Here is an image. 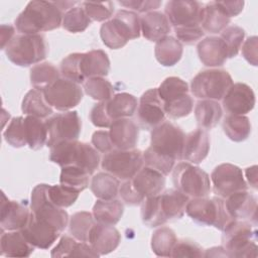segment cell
<instances>
[{
    "mask_svg": "<svg viewBox=\"0 0 258 258\" xmlns=\"http://www.w3.org/2000/svg\"><path fill=\"white\" fill-rule=\"evenodd\" d=\"M80 69L82 76L87 81L91 78L105 77L110 72V59L102 49H92L81 55Z\"/></svg>",
    "mask_w": 258,
    "mask_h": 258,
    "instance_id": "26",
    "label": "cell"
},
{
    "mask_svg": "<svg viewBox=\"0 0 258 258\" xmlns=\"http://www.w3.org/2000/svg\"><path fill=\"white\" fill-rule=\"evenodd\" d=\"M140 18L134 11L121 9L115 16L104 22L100 28L103 43L111 48L118 49L127 44L131 39L140 36Z\"/></svg>",
    "mask_w": 258,
    "mask_h": 258,
    "instance_id": "4",
    "label": "cell"
},
{
    "mask_svg": "<svg viewBox=\"0 0 258 258\" xmlns=\"http://www.w3.org/2000/svg\"><path fill=\"white\" fill-rule=\"evenodd\" d=\"M81 52H74L67 55L59 64V73L61 78L75 82L77 84L85 83L86 80L82 76L80 69V60H81Z\"/></svg>",
    "mask_w": 258,
    "mask_h": 258,
    "instance_id": "51",
    "label": "cell"
},
{
    "mask_svg": "<svg viewBox=\"0 0 258 258\" xmlns=\"http://www.w3.org/2000/svg\"><path fill=\"white\" fill-rule=\"evenodd\" d=\"M231 75L221 69L201 71L190 82L191 94L202 100H222L232 86Z\"/></svg>",
    "mask_w": 258,
    "mask_h": 258,
    "instance_id": "9",
    "label": "cell"
},
{
    "mask_svg": "<svg viewBox=\"0 0 258 258\" xmlns=\"http://www.w3.org/2000/svg\"><path fill=\"white\" fill-rule=\"evenodd\" d=\"M222 242L228 257H257V231L251 222L232 219L223 230Z\"/></svg>",
    "mask_w": 258,
    "mask_h": 258,
    "instance_id": "5",
    "label": "cell"
},
{
    "mask_svg": "<svg viewBox=\"0 0 258 258\" xmlns=\"http://www.w3.org/2000/svg\"><path fill=\"white\" fill-rule=\"evenodd\" d=\"M184 138L182 129L169 121L153 128L150 133V146L143 152L145 166L164 175L169 174L175 161L182 159Z\"/></svg>",
    "mask_w": 258,
    "mask_h": 258,
    "instance_id": "1",
    "label": "cell"
},
{
    "mask_svg": "<svg viewBox=\"0 0 258 258\" xmlns=\"http://www.w3.org/2000/svg\"><path fill=\"white\" fill-rule=\"evenodd\" d=\"M165 111L157 88L149 89L142 94L137 108V118L145 129H153L164 122Z\"/></svg>",
    "mask_w": 258,
    "mask_h": 258,
    "instance_id": "16",
    "label": "cell"
},
{
    "mask_svg": "<svg viewBox=\"0 0 258 258\" xmlns=\"http://www.w3.org/2000/svg\"><path fill=\"white\" fill-rule=\"evenodd\" d=\"M224 110L232 115H245L255 106V94L244 83H233L223 97Z\"/></svg>",
    "mask_w": 258,
    "mask_h": 258,
    "instance_id": "17",
    "label": "cell"
},
{
    "mask_svg": "<svg viewBox=\"0 0 258 258\" xmlns=\"http://www.w3.org/2000/svg\"><path fill=\"white\" fill-rule=\"evenodd\" d=\"M119 194L122 198V200L129 206H137L141 204L144 199L138 195V192L134 189V187L131 184L130 179L125 180L119 188Z\"/></svg>",
    "mask_w": 258,
    "mask_h": 258,
    "instance_id": "59",
    "label": "cell"
},
{
    "mask_svg": "<svg viewBox=\"0 0 258 258\" xmlns=\"http://www.w3.org/2000/svg\"><path fill=\"white\" fill-rule=\"evenodd\" d=\"M31 215V210L26 203L11 201L2 192L0 226L1 231H17L22 230Z\"/></svg>",
    "mask_w": 258,
    "mask_h": 258,
    "instance_id": "18",
    "label": "cell"
},
{
    "mask_svg": "<svg viewBox=\"0 0 258 258\" xmlns=\"http://www.w3.org/2000/svg\"><path fill=\"white\" fill-rule=\"evenodd\" d=\"M44 98L49 106L58 111H70L83 99V90L75 82L59 78L43 90Z\"/></svg>",
    "mask_w": 258,
    "mask_h": 258,
    "instance_id": "13",
    "label": "cell"
},
{
    "mask_svg": "<svg viewBox=\"0 0 258 258\" xmlns=\"http://www.w3.org/2000/svg\"><path fill=\"white\" fill-rule=\"evenodd\" d=\"M176 242V235L171 228L160 227L151 236V249L156 256L170 257Z\"/></svg>",
    "mask_w": 258,
    "mask_h": 258,
    "instance_id": "40",
    "label": "cell"
},
{
    "mask_svg": "<svg viewBox=\"0 0 258 258\" xmlns=\"http://www.w3.org/2000/svg\"><path fill=\"white\" fill-rule=\"evenodd\" d=\"M210 137L205 129L198 128L185 135L182 151V159L198 164L201 163L209 154Z\"/></svg>",
    "mask_w": 258,
    "mask_h": 258,
    "instance_id": "24",
    "label": "cell"
},
{
    "mask_svg": "<svg viewBox=\"0 0 258 258\" xmlns=\"http://www.w3.org/2000/svg\"><path fill=\"white\" fill-rule=\"evenodd\" d=\"M63 12L55 2L30 1L16 17L14 24L20 34H40L58 28L62 22Z\"/></svg>",
    "mask_w": 258,
    "mask_h": 258,
    "instance_id": "2",
    "label": "cell"
},
{
    "mask_svg": "<svg viewBox=\"0 0 258 258\" xmlns=\"http://www.w3.org/2000/svg\"><path fill=\"white\" fill-rule=\"evenodd\" d=\"M90 188L98 200H113L119 192L120 180L107 171L98 172L92 177Z\"/></svg>",
    "mask_w": 258,
    "mask_h": 258,
    "instance_id": "36",
    "label": "cell"
},
{
    "mask_svg": "<svg viewBox=\"0 0 258 258\" xmlns=\"http://www.w3.org/2000/svg\"><path fill=\"white\" fill-rule=\"evenodd\" d=\"M170 257H183L195 258L204 257V249L195 241L188 239L177 240L175 246L172 249Z\"/></svg>",
    "mask_w": 258,
    "mask_h": 258,
    "instance_id": "54",
    "label": "cell"
},
{
    "mask_svg": "<svg viewBox=\"0 0 258 258\" xmlns=\"http://www.w3.org/2000/svg\"><path fill=\"white\" fill-rule=\"evenodd\" d=\"M90 119L93 125L100 128H108L113 123L107 113L106 102H99L94 105L90 113Z\"/></svg>",
    "mask_w": 258,
    "mask_h": 258,
    "instance_id": "56",
    "label": "cell"
},
{
    "mask_svg": "<svg viewBox=\"0 0 258 258\" xmlns=\"http://www.w3.org/2000/svg\"><path fill=\"white\" fill-rule=\"evenodd\" d=\"M59 183L74 191L81 194L89 186L90 174L78 166H63L60 170Z\"/></svg>",
    "mask_w": 258,
    "mask_h": 258,
    "instance_id": "42",
    "label": "cell"
},
{
    "mask_svg": "<svg viewBox=\"0 0 258 258\" xmlns=\"http://www.w3.org/2000/svg\"><path fill=\"white\" fill-rule=\"evenodd\" d=\"M174 33L176 39L181 44H194L205 35V31L203 30L201 25L176 27L174 28Z\"/></svg>",
    "mask_w": 258,
    "mask_h": 258,
    "instance_id": "55",
    "label": "cell"
},
{
    "mask_svg": "<svg viewBox=\"0 0 258 258\" xmlns=\"http://www.w3.org/2000/svg\"><path fill=\"white\" fill-rule=\"evenodd\" d=\"M185 213L197 224L213 226L223 231L232 218L228 215L225 202L221 198H194L188 201Z\"/></svg>",
    "mask_w": 258,
    "mask_h": 258,
    "instance_id": "7",
    "label": "cell"
},
{
    "mask_svg": "<svg viewBox=\"0 0 258 258\" xmlns=\"http://www.w3.org/2000/svg\"><path fill=\"white\" fill-rule=\"evenodd\" d=\"M220 37L226 44L228 58H232L238 54L242 46L245 37V31L238 25H229L221 32Z\"/></svg>",
    "mask_w": 258,
    "mask_h": 258,
    "instance_id": "49",
    "label": "cell"
},
{
    "mask_svg": "<svg viewBox=\"0 0 258 258\" xmlns=\"http://www.w3.org/2000/svg\"><path fill=\"white\" fill-rule=\"evenodd\" d=\"M48 185L46 183H39L32 189L30 200L31 215L36 220L45 222L62 232L69 225L70 218L67 211L50 201Z\"/></svg>",
    "mask_w": 258,
    "mask_h": 258,
    "instance_id": "10",
    "label": "cell"
},
{
    "mask_svg": "<svg viewBox=\"0 0 258 258\" xmlns=\"http://www.w3.org/2000/svg\"><path fill=\"white\" fill-rule=\"evenodd\" d=\"M49 160L59 166H78L92 175L101 162L99 151L89 143L74 141L59 142L50 147Z\"/></svg>",
    "mask_w": 258,
    "mask_h": 258,
    "instance_id": "3",
    "label": "cell"
},
{
    "mask_svg": "<svg viewBox=\"0 0 258 258\" xmlns=\"http://www.w3.org/2000/svg\"><path fill=\"white\" fill-rule=\"evenodd\" d=\"M204 6L198 1L173 0L165 5V15L173 28L201 25Z\"/></svg>",
    "mask_w": 258,
    "mask_h": 258,
    "instance_id": "15",
    "label": "cell"
},
{
    "mask_svg": "<svg viewBox=\"0 0 258 258\" xmlns=\"http://www.w3.org/2000/svg\"><path fill=\"white\" fill-rule=\"evenodd\" d=\"M231 18L221 9L217 1L209 2L204 6L201 26L204 31L210 33H221L229 23Z\"/></svg>",
    "mask_w": 258,
    "mask_h": 258,
    "instance_id": "33",
    "label": "cell"
},
{
    "mask_svg": "<svg viewBox=\"0 0 258 258\" xmlns=\"http://www.w3.org/2000/svg\"><path fill=\"white\" fill-rule=\"evenodd\" d=\"M183 52L182 44L173 36L167 35L158 40L154 47L156 60L163 67H172L176 64Z\"/></svg>",
    "mask_w": 258,
    "mask_h": 258,
    "instance_id": "32",
    "label": "cell"
},
{
    "mask_svg": "<svg viewBox=\"0 0 258 258\" xmlns=\"http://www.w3.org/2000/svg\"><path fill=\"white\" fill-rule=\"evenodd\" d=\"M137 107L136 97L129 93L115 94L109 101H106V110L113 122L133 116Z\"/></svg>",
    "mask_w": 258,
    "mask_h": 258,
    "instance_id": "31",
    "label": "cell"
},
{
    "mask_svg": "<svg viewBox=\"0 0 258 258\" xmlns=\"http://www.w3.org/2000/svg\"><path fill=\"white\" fill-rule=\"evenodd\" d=\"M7 58L18 67H29L43 60L48 45L42 34H17L5 47Z\"/></svg>",
    "mask_w": 258,
    "mask_h": 258,
    "instance_id": "6",
    "label": "cell"
},
{
    "mask_svg": "<svg viewBox=\"0 0 258 258\" xmlns=\"http://www.w3.org/2000/svg\"><path fill=\"white\" fill-rule=\"evenodd\" d=\"M245 174L249 184L256 189L257 188V165L247 167L245 170Z\"/></svg>",
    "mask_w": 258,
    "mask_h": 258,
    "instance_id": "63",
    "label": "cell"
},
{
    "mask_svg": "<svg viewBox=\"0 0 258 258\" xmlns=\"http://www.w3.org/2000/svg\"><path fill=\"white\" fill-rule=\"evenodd\" d=\"M157 91L161 101L164 103L173 98L188 94V85L180 78L168 77L159 85Z\"/></svg>",
    "mask_w": 258,
    "mask_h": 258,
    "instance_id": "47",
    "label": "cell"
},
{
    "mask_svg": "<svg viewBox=\"0 0 258 258\" xmlns=\"http://www.w3.org/2000/svg\"><path fill=\"white\" fill-rule=\"evenodd\" d=\"M121 242L120 232L112 225L95 223L92 227L88 243L101 256L114 251Z\"/></svg>",
    "mask_w": 258,
    "mask_h": 258,
    "instance_id": "21",
    "label": "cell"
},
{
    "mask_svg": "<svg viewBox=\"0 0 258 258\" xmlns=\"http://www.w3.org/2000/svg\"><path fill=\"white\" fill-rule=\"evenodd\" d=\"M210 179L213 183L214 192L221 199H226L234 192L248 188L242 169L232 163L217 165L212 171Z\"/></svg>",
    "mask_w": 258,
    "mask_h": 258,
    "instance_id": "14",
    "label": "cell"
},
{
    "mask_svg": "<svg viewBox=\"0 0 258 258\" xmlns=\"http://www.w3.org/2000/svg\"><path fill=\"white\" fill-rule=\"evenodd\" d=\"M197 50L200 60L206 67H221L228 58L226 44L220 36L204 38L198 43Z\"/></svg>",
    "mask_w": 258,
    "mask_h": 258,
    "instance_id": "25",
    "label": "cell"
},
{
    "mask_svg": "<svg viewBox=\"0 0 258 258\" xmlns=\"http://www.w3.org/2000/svg\"><path fill=\"white\" fill-rule=\"evenodd\" d=\"M131 184L144 200L161 194L165 186V175L148 167H142L131 179Z\"/></svg>",
    "mask_w": 258,
    "mask_h": 258,
    "instance_id": "22",
    "label": "cell"
},
{
    "mask_svg": "<svg viewBox=\"0 0 258 258\" xmlns=\"http://www.w3.org/2000/svg\"><path fill=\"white\" fill-rule=\"evenodd\" d=\"M50 256L58 257H99L100 255L88 242L78 241L76 238L63 235L58 244L51 250Z\"/></svg>",
    "mask_w": 258,
    "mask_h": 258,
    "instance_id": "30",
    "label": "cell"
},
{
    "mask_svg": "<svg viewBox=\"0 0 258 258\" xmlns=\"http://www.w3.org/2000/svg\"><path fill=\"white\" fill-rule=\"evenodd\" d=\"M109 135L115 149H134L138 142L139 128L128 118L114 121L109 127Z\"/></svg>",
    "mask_w": 258,
    "mask_h": 258,
    "instance_id": "23",
    "label": "cell"
},
{
    "mask_svg": "<svg viewBox=\"0 0 258 258\" xmlns=\"http://www.w3.org/2000/svg\"><path fill=\"white\" fill-rule=\"evenodd\" d=\"M59 78V71L51 62H39L30 69V83L35 89L44 90Z\"/></svg>",
    "mask_w": 258,
    "mask_h": 258,
    "instance_id": "41",
    "label": "cell"
},
{
    "mask_svg": "<svg viewBox=\"0 0 258 258\" xmlns=\"http://www.w3.org/2000/svg\"><path fill=\"white\" fill-rule=\"evenodd\" d=\"M0 250L2 256L7 257H29L34 247L26 240L20 230L1 231Z\"/></svg>",
    "mask_w": 258,
    "mask_h": 258,
    "instance_id": "28",
    "label": "cell"
},
{
    "mask_svg": "<svg viewBox=\"0 0 258 258\" xmlns=\"http://www.w3.org/2000/svg\"><path fill=\"white\" fill-rule=\"evenodd\" d=\"M217 256L218 257H228L223 246L213 247L211 249L206 250V252L204 253V257H217Z\"/></svg>",
    "mask_w": 258,
    "mask_h": 258,
    "instance_id": "64",
    "label": "cell"
},
{
    "mask_svg": "<svg viewBox=\"0 0 258 258\" xmlns=\"http://www.w3.org/2000/svg\"><path fill=\"white\" fill-rule=\"evenodd\" d=\"M223 130L230 140L242 142L250 136L251 123L245 115L229 114L223 121Z\"/></svg>",
    "mask_w": 258,
    "mask_h": 258,
    "instance_id": "39",
    "label": "cell"
},
{
    "mask_svg": "<svg viewBox=\"0 0 258 258\" xmlns=\"http://www.w3.org/2000/svg\"><path fill=\"white\" fill-rule=\"evenodd\" d=\"M91 142H92V145L99 152H102L104 154L112 151L113 149H115L112 142H111L109 131H106V130L95 131L92 135Z\"/></svg>",
    "mask_w": 258,
    "mask_h": 258,
    "instance_id": "57",
    "label": "cell"
},
{
    "mask_svg": "<svg viewBox=\"0 0 258 258\" xmlns=\"http://www.w3.org/2000/svg\"><path fill=\"white\" fill-rule=\"evenodd\" d=\"M24 129L27 145L30 149L39 150L47 142L48 131L45 121L42 119L27 115L24 118Z\"/></svg>",
    "mask_w": 258,
    "mask_h": 258,
    "instance_id": "38",
    "label": "cell"
},
{
    "mask_svg": "<svg viewBox=\"0 0 258 258\" xmlns=\"http://www.w3.org/2000/svg\"><path fill=\"white\" fill-rule=\"evenodd\" d=\"M223 115V110L218 101L200 100L195 107V117L202 129L214 128Z\"/></svg>",
    "mask_w": 258,
    "mask_h": 258,
    "instance_id": "37",
    "label": "cell"
},
{
    "mask_svg": "<svg viewBox=\"0 0 258 258\" xmlns=\"http://www.w3.org/2000/svg\"><path fill=\"white\" fill-rule=\"evenodd\" d=\"M165 114L171 119H178L189 115L194 108V100L188 95H182L163 103Z\"/></svg>",
    "mask_w": 258,
    "mask_h": 258,
    "instance_id": "48",
    "label": "cell"
},
{
    "mask_svg": "<svg viewBox=\"0 0 258 258\" xmlns=\"http://www.w3.org/2000/svg\"><path fill=\"white\" fill-rule=\"evenodd\" d=\"M257 36H251L246 39L242 46L244 58L252 66H257Z\"/></svg>",
    "mask_w": 258,
    "mask_h": 258,
    "instance_id": "60",
    "label": "cell"
},
{
    "mask_svg": "<svg viewBox=\"0 0 258 258\" xmlns=\"http://www.w3.org/2000/svg\"><path fill=\"white\" fill-rule=\"evenodd\" d=\"M143 152L138 149H113L105 153L101 166L119 179H131L143 167Z\"/></svg>",
    "mask_w": 258,
    "mask_h": 258,
    "instance_id": "11",
    "label": "cell"
},
{
    "mask_svg": "<svg viewBox=\"0 0 258 258\" xmlns=\"http://www.w3.org/2000/svg\"><path fill=\"white\" fill-rule=\"evenodd\" d=\"M15 36V28L9 24L1 25V48L4 50L7 44Z\"/></svg>",
    "mask_w": 258,
    "mask_h": 258,
    "instance_id": "62",
    "label": "cell"
},
{
    "mask_svg": "<svg viewBox=\"0 0 258 258\" xmlns=\"http://www.w3.org/2000/svg\"><path fill=\"white\" fill-rule=\"evenodd\" d=\"M84 90L89 97L99 102L109 101L114 96L112 84L102 77L88 79L84 83Z\"/></svg>",
    "mask_w": 258,
    "mask_h": 258,
    "instance_id": "46",
    "label": "cell"
},
{
    "mask_svg": "<svg viewBox=\"0 0 258 258\" xmlns=\"http://www.w3.org/2000/svg\"><path fill=\"white\" fill-rule=\"evenodd\" d=\"M79 192L74 191L63 185L54 184L48 185V197L50 201L59 208H68L76 203L79 198Z\"/></svg>",
    "mask_w": 258,
    "mask_h": 258,
    "instance_id": "52",
    "label": "cell"
},
{
    "mask_svg": "<svg viewBox=\"0 0 258 258\" xmlns=\"http://www.w3.org/2000/svg\"><path fill=\"white\" fill-rule=\"evenodd\" d=\"M189 198L181 191L174 189H167L159 195V205L163 218L166 222L180 219L185 213L186 205Z\"/></svg>",
    "mask_w": 258,
    "mask_h": 258,
    "instance_id": "29",
    "label": "cell"
},
{
    "mask_svg": "<svg viewBox=\"0 0 258 258\" xmlns=\"http://www.w3.org/2000/svg\"><path fill=\"white\" fill-rule=\"evenodd\" d=\"M124 213L123 204L118 200H98L93 207V217L97 223L116 225Z\"/></svg>",
    "mask_w": 258,
    "mask_h": 258,
    "instance_id": "34",
    "label": "cell"
},
{
    "mask_svg": "<svg viewBox=\"0 0 258 258\" xmlns=\"http://www.w3.org/2000/svg\"><path fill=\"white\" fill-rule=\"evenodd\" d=\"M221 9L231 18L239 15L244 7V1H217Z\"/></svg>",
    "mask_w": 258,
    "mask_h": 258,
    "instance_id": "61",
    "label": "cell"
},
{
    "mask_svg": "<svg viewBox=\"0 0 258 258\" xmlns=\"http://www.w3.org/2000/svg\"><path fill=\"white\" fill-rule=\"evenodd\" d=\"M120 5L130 8L137 12H151L157 9L161 5V1L157 0H129V1H119Z\"/></svg>",
    "mask_w": 258,
    "mask_h": 258,
    "instance_id": "58",
    "label": "cell"
},
{
    "mask_svg": "<svg viewBox=\"0 0 258 258\" xmlns=\"http://www.w3.org/2000/svg\"><path fill=\"white\" fill-rule=\"evenodd\" d=\"M45 123L48 131L46 142L48 147L63 141L78 140L81 134L82 122L77 111L57 113L48 118Z\"/></svg>",
    "mask_w": 258,
    "mask_h": 258,
    "instance_id": "12",
    "label": "cell"
},
{
    "mask_svg": "<svg viewBox=\"0 0 258 258\" xmlns=\"http://www.w3.org/2000/svg\"><path fill=\"white\" fill-rule=\"evenodd\" d=\"M95 223L92 213L86 211L77 212L69 220V232L78 241L88 242L90 231Z\"/></svg>",
    "mask_w": 258,
    "mask_h": 258,
    "instance_id": "43",
    "label": "cell"
},
{
    "mask_svg": "<svg viewBox=\"0 0 258 258\" xmlns=\"http://www.w3.org/2000/svg\"><path fill=\"white\" fill-rule=\"evenodd\" d=\"M159 195L146 198L142 202L141 219L143 224L150 228L159 227L166 223L160 210Z\"/></svg>",
    "mask_w": 258,
    "mask_h": 258,
    "instance_id": "45",
    "label": "cell"
},
{
    "mask_svg": "<svg viewBox=\"0 0 258 258\" xmlns=\"http://www.w3.org/2000/svg\"><path fill=\"white\" fill-rule=\"evenodd\" d=\"M225 208L228 215L234 220L253 222L256 225L257 199L247 190H241L226 198Z\"/></svg>",
    "mask_w": 258,
    "mask_h": 258,
    "instance_id": "19",
    "label": "cell"
},
{
    "mask_svg": "<svg viewBox=\"0 0 258 258\" xmlns=\"http://www.w3.org/2000/svg\"><path fill=\"white\" fill-rule=\"evenodd\" d=\"M142 35L149 41L157 42L170 32V23L165 14L159 11L147 12L140 17Z\"/></svg>",
    "mask_w": 258,
    "mask_h": 258,
    "instance_id": "27",
    "label": "cell"
},
{
    "mask_svg": "<svg viewBox=\"0 0 258 258\" xmlns=\"http://www.w3.org/2000/svg\"><path fill=\"white\" fill-rule=\"evenodd\" d=\"M172 181L174 187L188 198H204L211 192L209 174L187 161L179 162L173 167Z\"/></svg>",
    "mask_w": 258,
    "mask_h": 258,
    "instance_id": "8",
    "label": "cell"
},
{
    "mask_svg": "<svg viewBox=\"0 0 258 258\" xmlns=\"http://www.w3.org/2000/svg\"><path fill=\"white\" fill-rule=\"evenodd\" d=\"M21 110L25 115L34 116L40 119L47 118L53 113V108L48 105L44 98L43 90L35 88L25 94L22 100Z\"/></svg>",
    "mask_w": 258,
    "mask_h": 258,
    "instance_id": "35",
    "label": "cell"
},
{
    "mask_svg": "<svg viewBox=\"0 0 258 258\" xmlns=\"http://www.w3.org/2000/svg\"><path fill=\"white\" fill-rule=\"evenodd\" d=\"M20 231L34 248L39 249H48L61 233L55 227L36 220L32 215H30L26 226Z\"/></svg>",
    "mask_w": 258,
    "mask_h": 258,
    "instance_id": "20",
    "label": "cell"
},
{
    "mask_svg": "<svg viewBox=\"0 0 258 258\" xmlns=\"http://www.w3.org/2000/svg\"><path fill=\"white\" fill-rule=\"evenodd\" d=\"M3 136L5 141L14 148H20L27 145L24 129V118L22 116L12 118L4 131Z\"/></svg>",
    "mask_w": 258,
    "mask_h": 258,
    "instance_id": "50",
    "label": "cell"
},
{
    "mask_svg": "<svg viewBox=\"0 0 258 258\" xmlns=\"http://www.w3.org/2000/svg\"><path fill=\"white\" fill-rule=\"evenodd\" d=\"M82 5L87 15L94 21H105L109 19L114 12V4L111 1L84 2Z\"/></svg>",
    "mask_w": 258,
    "mask_h": 258,
    "instance_id": "53",
    "label": "cell"
},
{
    "mask_svg": "<svg viewBox=\"0 0 258 258\" xmlns=\"http://www.w3.org/2000/svg\"><path fill=\"white\" fill-rule=\"evenodd\" d=\"M91 23L92 20L87 15L84 7L74 6L63 13L61 25L69 32L79 33L85 31Z\"/></svg>",
    "mask_w": 258,
    "mask_h": 258,
    "instance_id": "44",
    "label": "cell"
}]
</instances>
